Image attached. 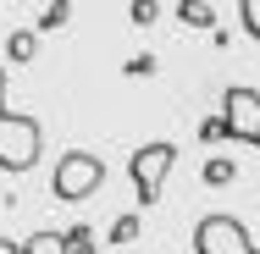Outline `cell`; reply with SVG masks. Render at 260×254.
I'll use <instances>...</instances> for the list:
<instances>
[{
  "label": "cell",
  "mask_w": 260,
  "mask_h": 254,
  "mask_svg": "<svg viewBox=\"0 0 260 254\" xmlns=\"http://www.w3.org/2000/svg\"><path fill=\"white\" fill-rule=\"evenodd\" d=\"M39 155H45V127L34 116L6 111V94H0V171L22 177V171L39 166Z\"/></svg>",
  "instance_id": "1"
},
{
  "label": "cell",
  "mask_w": 260,
  "mask_h": 254,
  "mask_svg": "<svg viewBox=\"0 0 260 254\" xmlns=\"http://www.w3.org/2000/svg\"><path fill=\"white\" fill-rule=\"evenodd\" d=\"M50 188H55V199H67V204L100 194L105 188V160L89 155V150H67L61 160H55V171H50Z\"/></svg>",
  "instance_id": "2"
},
{
  "label": "cell",
  "mask_w": 260,
  "mask_h": 254,
  "mask_svg": "<svg viewBox=\"0 0 260 254\" xmlns=\"http://www.w3.org/2000/svg\"><path fill=\"white\" fill-rule=\"evenodd\" d=\"M172 166H177V144H166V138H155V144H139V150H133V160H127V177H133V194H139V204H155V199H160V188H166Z\"/></svg>",
  "instance_id": "3"
},
{
  "label": "cell",
  "mask_w": 260,
  "mask_h": 254,
  "mask_svg": "<svg viewBox=\"0 0 260 254\" xmlns=\"http://www.w3.org/2000/svg\"><path fill=\"white\" fill-rule=\"evenodd\" d=\"M194 254H260L238 215H205L194 227Z\"/></svg>",
  "instance_id": "4"
},
{
  "label": "cell",
  "mask_w": 260,
  "mask_h": 254,
  "mask_svg": "<svg viewBox=\"0 0 260 254\" xmlns=\"http://www.w3.org/2000/svg\"><path fill=\"white\" fill-rule=\"evenodd\" d=\"M221 122H227V138L238 144H260V89L238 83L221 94Z\"/></svg>",
  "instance_id": "5"
},
{
  "label": "cell",
  "mask_w": 260,
  "mask_h": 254,
  "mask_svg": "<svg viewBox=\"0 0 260 254\" xmlns=\"http://www.w3.org/2000/svg\"><path fill=\"white\" fill-rule=\"evenodd\" d=\"M34 55H39V33H34V28H17V33L6 39V61L22 66V61H34Z\"/></svg>",
  "instance_id": "6"
},
{
  "label": "cell",
  "mask_w": 260,
  "mask_h": 254,
  "mask_svg": "<svg viewBox=\"0 0 260 254\" xmlns=\"http://www.w3.org/2000/svg\"><path fill=\"white\" fill-rule=\"evenodd\" d=\"M177 17H183L188 28H216V11H210L205 0H177Z\"/></svg>",
  "instance_id": "7"
},
{
  "label": "cell",
  "mask_w": 260,
  "mask_h": 254,
  "mask_svg": "<svg viewBox=\"0 0 260 254\" xmlns=\"http://www.w3.org/2000/svg\"><path fill=\"white\" fill-rule=\"evenodd\" d=\"M22 254H67V238H61V232H34V238L22 243Z\"/></svg>",
  "instance_id": "8"
},
{
  "label": "cell",
  "mask_w": 260,
  "mask_h": 254,
  "mask_svg": "<svg viewBox=\"0 0 260 254\" xmlns=\"http://www.w3.org/2000/svg\"><path fill=\"white\" fill-rule=\"evenodd\" d=\"M61 238H67V254H100L94 249V227H67Z\"/></svg>",
  "instance_id": "9"
},
{
  "label": "cell",
  "mask_w": 260,
  "mask_h": 254,
  "mask_svg": "<svg viewBox=\"0 0 260 254\" xmlns=\"http://www.w3.org/2000/svg\"><path fill=\"white\" fill-rule=\"evenodd\" d=\"M233 177H238V166H233V160H221V155L205 160V183H210V188H227Z\"/></svg>",
  "instance_id": "10"
},
{
  "label": "cell",
  "mask_w": 260,
  "mask_h": 254,
  "mask_svg": "<svg viewBox=\"0 0 260 254\" xmlns=\"http://www.w3.org/2000/svg\"><path fill=\"white\" fill-rule=\"evenodd\" d=\"M67 17H72V0H50V6H45V11H39V28H45V33H50V28H61V22H67Z\"/></svg>",
  "instance_id": "11"
},
{
  "label": "cell",
  "mask_w": 260,
  "mask_h": 254,
  "mask_svg": "<svg viewBox=\"0 0 260 254\" xmlns=\"http://www.w3.org/2000/svg\"><path fill=\"white\" fill-rule=\"evenodd\" d=\"M144 227H139V215H116V227H111V243H133Z\"/></svg>",
  "instance_id": "12"
},
{
  "label": "cell",
  "mask_w": 260,
  "mask_h": 254,
  "mask_svg": "<svg viewBox=\"0 0 260 254\" xmlns=\"http://www.w3.org/2000/svg\"><path fill=\"white\" fill-rule=\"evenodd\" d=\"M127 17H133L139 28H150V22L160 17V0H133V6H127Z\"/></svg>",
  "instance_id": "13"
},
{
  "label": "cell",
  "mask_w": 260,
  "mask_h": 254,
  "mask_svg": "<svg viewBox=\"0 0 260 254\" xmlns=\"http://www.w3.org/2000/svg\"><path fill=\"white\" fill-rule=\"evenodd\" d=\"M238 11H244V33L260 39V0H238Z\"/></svg>",
  "instance_id": "14"
},
{
  "label": "cell",
  "mask_w": 260,
  "mask_h": 254,
  "mask_svg": "<svg viewBox=\"0 0 260 254\" xmlns=\"http://www.w3.org/2000/svg\"><path fill=\"white\" fill-rule=\"evenodd\" d=\"M200 138H205V144H221V138H227V122H221V116H210L205 127H200Z\"/></svg>",
  "instance_id": "15"
},
{
  "label": "cell",
  "mask_w": 260,
  "mask_h": 254,
  "mask_svg": "<svg viewBox=\"0 0 260 254\" xmlns=\"http://www.w3.org/2000/svg\"><path fill=\"white\" fill-rule=\"evenodd\" d=\"M0 254H22V249H17V243H11V238H0Z\"/></svg>",
  "instance_id": "16"
},
{
  "label": "cell",
  "mask_w": 260,
  "mask_h": 254,
  "mask_svg": "<svg viewBox=\"0 0 260 254\" xmlns=\"http://www.w3.org/2000/svg\"><path fill=\"white\" fill-rule=\"evenodd\" d=\"M0 94H6V72H0Z\"/></svg>",
  "instance_id": "17"
}]
</instances>
